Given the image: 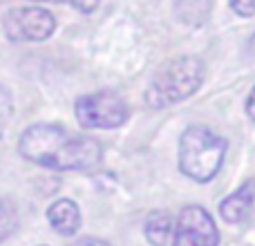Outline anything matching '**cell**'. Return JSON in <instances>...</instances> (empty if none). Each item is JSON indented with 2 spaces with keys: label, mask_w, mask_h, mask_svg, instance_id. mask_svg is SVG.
Wrapping results in <instances>:
<instances>
[{
  "label": "cell",
  "mask_w": 255,
  "mask_h": 246,
  "mask_svg": "<svg viewBox=\"0 0 255 246\" xmlns=\"http://www.w3.org/2000/svg\"><path fill=\"white\" fill-rule=\"evenodd\" d=\"M20 154L52 170H85L99 163L101 145L90 136L70 132L56 123H34L20 134Z\"/></svg>",
  "instance_id": "1"
},
{
  "label": "cell",
  "mask_w": 255,
  "mask_h": 246,
  "mask_svg": "<svg viewBox=\"0 0 255 246\" xmlns=\"http://www.w3.org/2000/svg\"><path fill=\"white\" fill-rule=\"evenodd\" d=\"M204 63L195 56H177L157 70L145 101L150 108H168L193 97L204 83Z\"/></svg>",
  "instance_id": "2"
},
{
  "label": "cell",
  "mask_w": 255,
  "mask_h": 246,
  "mask_svg": "<svg viewBox=\"0 0 255 246\" xmlns=\"http://www.w3.org/2000/svg\"><path fill=\"white\" fill-rule=\"evenodd\" d=\"M226 141L206 125H193L179 141V170L193 181L206 184L220 172Z\"/></svg>",
  "instance_id": "3"
},
{
  "label": "cell",
  "mask_w": 255,
  "mask_h": 246,
  "mask_svg": "<svg viewBox=\"0 0 255 246\" xmlns=\"http://www.w3.org/2000/svg\"><path fill=\"white\" fill-rule=\"evenodd\" d=\"M76 119L83 127L92 130H112L124 125L130 117V108L115 92H94L85 94L74 106Z\"/></svg>",
  "instance_id": "4"
},
{
  "label": "cell",
  "mask_w": 255,
  "mask_h": 246,
  "mask_svg": "<svg viewBox=\"0 0 255 246\" xmlns=\"http://www.w3.org/2000/svg\"><path fill=\"white\" fill-rule=\"evenodd\" d=\"M2 27L11 40H47L56 29V18L43 7H16L2 18Z\"/></svg>",
  "instance_id": "5"
},
{
  "label": "cell",
  "mask_w": 255,
  "mask_h": 246,
  "mask_svg": "<svg viewBox=\"0 0 255 246\" xmlns=\"http://www.w3.org/2000/svg\"><path fill=\"white\" fill-rule=\"evenodd\" d=\"M220 231L211 213L202 206H186L172 231V246H217Z\"/></svg>",
  "instance_id": "6"
},
{
  "label": "cell",
  "mask_w": 255,
  "mask_h": 246,
  "mask_svg": "<svg viewBox=\"0 0 255 246\" xmlns=\"http://www.w3.org/2000/svg\"><path fill=\"white\" fill-rule=\"evenodd\" d=\"M253 204H255V179H249L220 204V215L229 224H238V222L249 217Z\"/></svg>",
  "instance_id": "7"
},
{
  "label": "cell",
  "mask_w": 255,
  "mask_h": 246,
  "mask_svg": "<svg viewBox=\"0 0 255 246\" xmlns=\"http://www.w3.org/2000/svg\"><path fill=\"white\" fill-rule=\"evenodd\" d=\"M47 222L56 233L74 235L81 229V211L72 199H56L47 211Z\"/></svg>",
  "instance_id": "8"
},
{
  "label": "cell",
  "mask_w": 255,
  "mask_h": 246,
  "mask_svg": "<svg viewBox=\"0 0 255 246\" xmlns=\"http://www.w3.org/2000/svg\"><path fill=\"white\" fill-rule=\"evenodd\" d=\"M145 238L152 246H166L168 240L172 238V220L168 213L161 211H152L145 217Z\"/></svg>",
  "instance_id": "9"
},
{
  "label": "cell",
  "mask_w": 255,
  "mask_h": 246,
  "mask_svg": "<svg viewBox=\"0 0 255 246\" xmlns=\"http://www.w3.org/2000/svg\"><path fill=\"white\" fill-rule=\"evenodd\" d=\"M18 226V213L11 199H0V244L13 233Z\"/></svg>",
  "instance_id": "10"
},
{
  "label": "cell",
  "mask_w": 255,
  "mask_h": 246,
  "mask_svg": "<svg viewBox=\"0 0 255 246\" xmlns=\"http://www.w3.org/2000/svg\"><path fill=\"white\" fill-rule=\"evenodd\" d=\"M231 9L242 18H251L255 16V0H229Z\"/></svg>",
  "instance_id": "11"
},
{
  "label": "cell",
  "mask_w": 255,
  "mask_h": 246,
  "mask_svg": "<svg viewBox=\"0 0 255 246\" xmlns=\"http://www.w3.org/2000/svg\"><path fill=\"white\" fill-rule=\"evenodd\" d=\"M247 115H249V119L255 123V85H253V90L249 92V97H247Z\"/></svg>",
  "instance_id": "12"
},
{
  "label": "cell",
  "mask_w": 255,
  "mask_h": 246,
  "mask_svg": "<svg viewBox=\"0 0 255 246\" xmlns=\"http://www.w3.org/2000/svg\"><path fill=\"white\" fill-rule=\"evenodd\" d=\"M76 246H108V244L101 242V240H97V238H85V240H81Z\"/></svg>",
  "instance_id": "13"
},
{
  "label": "cell",
  "mask_w": 255,
  "mask_h": 246,
  "mask_svg": "<svg viewBox=\"0 0 255 246\" xmlns=\"http://www.w3.org/2000/svg\"><path fill=\"white\" fill-rule=\"evenodd\" d=\"M38 2H74V0H38Z\"/></svg>",
  "instance_id": "14"
},
{
  "label": "cell",
  "mask_w": 255,
  "mask_h": 246,
  "mask_svg": "<svg viewBox=\"0 0 255 246\" xmlns=\"http://www.w3.org/2000/svg\"><path fill=\"white\" fill-rule=\"evenodd\" d=\"M251 47H255V36H253V40H251Z\"/></svg>",
  "instance_id": "15"
}]
</instances>
